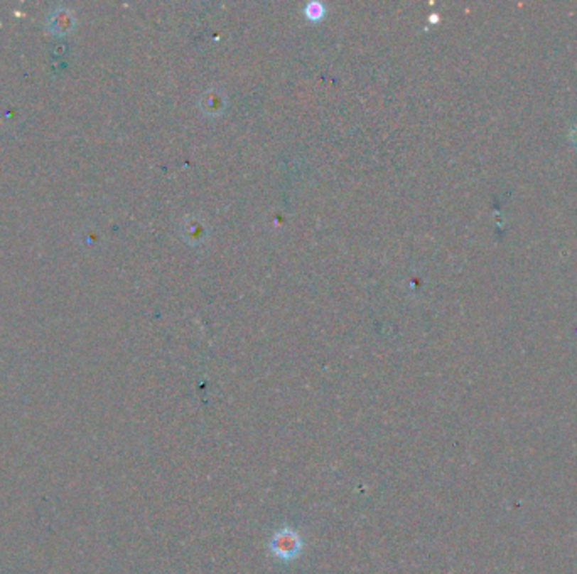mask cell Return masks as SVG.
<instances>
[{
  "instance_id": "obj_1",
  "label": "cell",
  "mask_w": 577,
  "mask_h": 574,
  "mask_svg": "<svg viewBox=\"0 0 577 574\" xmlns=\"http://www.w3.org/2000/svg\"><path fill=\"white\" fill-rule=\"evenodd\" d=\"M569 138H571V142L574 143V145L577 147V123L572 126V130H571V135H569Z\"/></svg>"
}]
</instances>
